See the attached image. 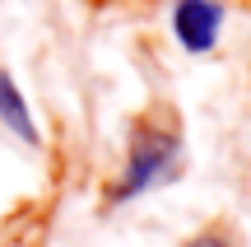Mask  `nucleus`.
<instances>
[{"mask_svg": "<svg viewBox=\"0 0 251 247\" xmlns=\"http://www.w3.org/2000/svg\"><path fill=\"white\" fill-rule=\"evenodd\" d=\"M172 159H177V136H172V131L140 126L135 140H130V168H126L117 196H135V192H144V187H153L172 168Z\"/></svg>", "mask_w": 251, "mask_h": 247, "instance_id": "1", "label": "nucleus"}, {"mask_svg": "<svg viewBox=\"0 0 251 247\" xmlns=\"http://www.w3.org/2000/svg\"><path fill=\"white\" fill-rule=\"evenodd\" d=\"M172 24H177V37L186 52H209L219 37V24H224V9L214 0H181Z\"/></svg>", "mask_w": 251, "mask_h": 247, "instance_id": "2", "label": "nucleus"}, {"mask_svg": "<svg viewBox=\"0 0 251 247\" xmlns=\"http://www.w3.org/2000/svg\"><path fill=\"white\" fill-rule=\"evenodd\" d=\"M0 121H5L19 140H28V145L37 140V126H33V117H28V108H24V98H19L9 75H0Z\"/></svg>", "mask_w": 251, "mask_h": 247, "instance_id": "3", "label": "nucleus"}, {"mask_svg": "<svg viewBox=\"0 0 251 247\" xmlns=\"http://www.w3.org/2000/svg\"><path fill=\"white\" fill-rule=\"evenodd\" d=\"M191 247H233V243H228V238H219V233H205V238H196Z\"/></svg>", "mask_w": 251, "mask_h": 247, "instance_id": "4", "label": "nucleus"}]
</instances>
